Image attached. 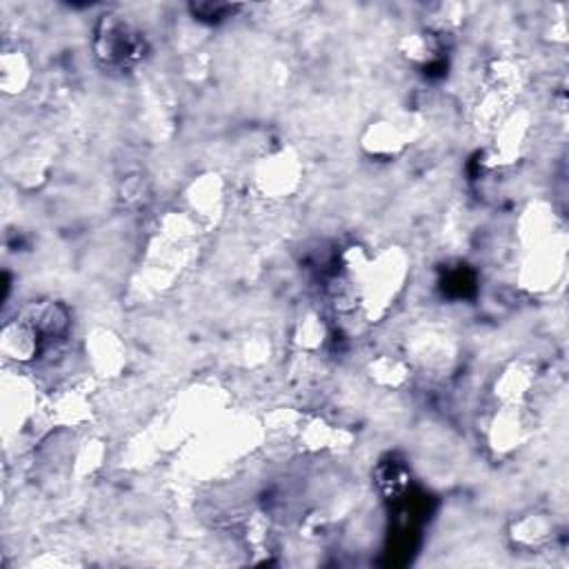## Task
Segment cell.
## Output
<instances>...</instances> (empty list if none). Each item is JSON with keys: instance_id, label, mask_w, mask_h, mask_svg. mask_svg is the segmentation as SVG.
Masks as SVG:
<instances>
[{"instance_id": "cell-1", "label": "cell", "mask_w": 569, "mask_h": 569, "mask_svg": "<svg viewBox=\"0 0 569 569\" xmlns=\"http://www.w3.org/2000/svg\"><path fill=\"white\" fill-rule=\"evenodd\" d=\"M142 42L136 38V33L116 16H104V20L98 27L96 49L98 56L107 62H124L136 58Z\"/></svg>"}]
</instances>
